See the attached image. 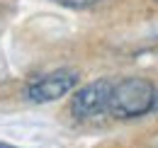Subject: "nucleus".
<instances>
[{"instance_id": "nucleus-1", "label": "nucleus", "mask_w": 158, "mask_h": 148, "mask_svg": "<svg viewBox=\"0 0 158 148\" xmlns=\"http://www.w3.org/2000/svg\"><path fill=\"white\" fill-rule=\"evenodd\" d=\"M158 109V90L151 80L143 78H127L112 85L110 107L107 112L117 119H134Z\"/></svg>"}, {"instance_id": "nucleus-2", "label": "nucleus", "mask_w": 158, "mask_h": 148, "mask_svg": "<svg viewBox=\"0 0 158 148\" xmlns=\"http://www.w3.org/2000/svg\"><path fill=\"white\" fill-rule=\"evenodd\" d=\"M78 83V75L73 71H54L32 80L24 90V97L34 105H44V102H54L63 95H68Z\"/></svg>"}, {"instance_id": "nucleus-3", "label": "nucleus", "mask_w": 158, "mask_h": 148, "mask_svg": "<svg viewBox=\"0 0 158 148\" xmlns=\"http://www.w3.org/2000/svg\"><path fill=\"white\" fill-rule=\"evenodd\" d=\"M110 95H112V83L110 80H95L85 88H80L71 100V112L78 119H93L110 107Z\"/></svg>"}, {"instance_id": "nucleus-4", "label": "nucleus", "mask_w": 158, "mask_h": 148, "mask_svg": "<svg viewBox=\"0 0 158 148\" xmlns=\"http://www.w3.org/2000/svg\"><path fill=\"white\" fill-rule=\"evenodd\" d=\"M56 5H63V7H73V10H83V7H90L95 5L98 0H51Z\"/></svg>"}, {"instance_id": "nucleus-5", "label": "nucleus", "mask_w": 158, "mask_h": 148, "mask_svg": "<svg viewBox=\"0 0 158 148\" xmlns=\"http://www.w3.org/2000/svg\"><path fill=\"white\" fill-rule=\"evenodd\" d=\"M0 148H15V146H7V143H0Z\"/></svg>"}]
</instances>
